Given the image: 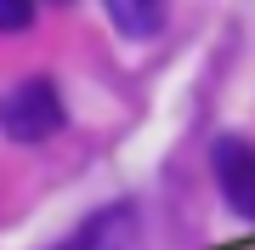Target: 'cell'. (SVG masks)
<instances>
[{
    "label": "cell",
    "mask_w": 255,
    "mask_h": 250,
    "mask_svg": "<svg viewBox=\"0 0 255 250\" xmlns=\"http://www.w3.org/2000/svg\"><path fill=\"white\" fill-rule=\"evenodd\" d=\"M63 131V97H57V80L28 74L17 80L6 97H0V137L6 142H46Z\"/></svg>",
    "instance_id": "cell-1"
},
{
    "label": "cell",
    "mask_w": 255,
    "mask_h": 250,
    "mask_svg": "<svg viewBox=\"0 0 255 250\" xmlns=\"http://www.w3.org/2000/svg\"><path fill=\"white\" fill-rule=\"evenodd\" d=\"M210 171H216V188L227 199V211L255 222V142L250 137H216Z\"/></svg>",
    "instance_id": "cell-2"
},
{
    "label": "cell",
    "mask_w": 255,
    "mask_h": 250,
    "mask_svg": "<svg viewBox=\"0 0 255 250\" xmlns=\"http://www.w3.org/2000/svg\"><path fill=\"white\" fill-rule=\"evenodd\" d=\"M63 250H142V216L136 205H102L97 216H85L74 228Z\"/></svg>",
    "instance_id": "cell-3"
},
{
    "label": "cell",
    "mask_w": 255,
    "mask_h": 250,
    "mask_svg": "<svg viewBox=\"0 0 255 250\" xmlns=\"http://www.w3.org/2000/svg\"><path fill=\"white\" fill-rule=\"evenodd\" d=\"M108 17L119 23V34L130 40H153L164 28V6H142V0H108Z\"/></svg>",
    "instance_id": "cell-4"
},
{
    "label": "cell",
    "mask_w": 255,
    "mask_h": 250,
    "mask_svg": "<svg viewBox=\"0 0 255 250\" xmlns=\"http://www.w3.org/2000/svg\"><path fill=\"white\" fill-rule=\"evenodd\" d=\"M34 23V6L28 0H0V34H23Z\"/></svg>",
    "instance_id": "cell-5"
}]
</instances>
